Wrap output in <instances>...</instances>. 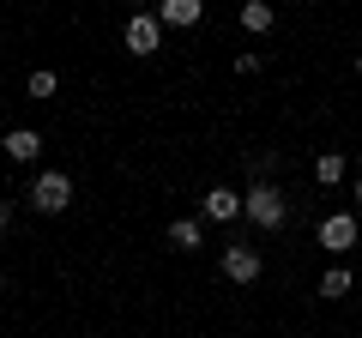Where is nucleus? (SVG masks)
<instances>
[{"label":"nucleus","instance_id":"obj_6","mask_svg":"<svg viewBox=\"0 0 362 338\" xmlns=\"http://www.w3.org/2000/svg\"><path fill=\"white\" fill-rule=\"evenodd\" d=\"M6 157H13V163H37L42 157V133L37 127H13L6 133Z\"/></svg>","mask_w":362,"mask_h":338},{"label":"nucleus","instance_id":"obj_17","mask_svg":"<svg viewBox=\"0 0 362 338\" xmlns=\"http://www.w3.org/2000/svg\"><path fill=\"white\" fill-rule=\"evenodd\" d=\"M356 73H362V54H356Z\"/></svg>","mask_w":362,"mask_h":338},{"label":"nucleus","instance_id":"obj_3","mask_svg":"<svg viewBox=\"0 0 362 338\" xmlns=\"http://www.w3.org/2000/svg\"><path fill=\"white\" fill-rule=\"evenodd\" d=\"M356 242H362V230H356V218H350V211L320 218V247H326V254H350Z\"/></svg>","mask_w":362,"mask_h":338},{"label":"nucleus","instance_id":"obj_10","mask_svg":"<svg viewBox=\"0 0 362 338\" xmlns=\"http://www.w3.org/2000/svg\"><path fill=\"white\" fill-rule=\"evenodd\" d=\"M272 25H278V13H272L266 0H247V6H242V30H254V37H259V30H272Z\"/></svg>","mask_w":362,"mask_h":338},{"label":"nucleus","instance_id":"obj_11","mask_svg":"<svg viewBox=\"0 0 362 338\" xmlns=\"http://www.w3.org/2000/svg\"><path fill=\"white\" fill-rule=\"evenodd\" d=\"M320 296H326V302H338V296H350V272H344V266H332V272L320 278Z\"/></svg>","mask_w":362,"mask_h":338},{"label":"nucleus","instance_id":"obj_9","mask_svg":"<svg viewBox=\"0 0 362 338\" xmlns=\"http://www.w3.org/2000/svg\"><path fill=\"white\" fill-rule=\"evenodd\" d=\"M199 242H206V230H199L194 218H175V223H169V247H181V254H194Z\"/></svg>","mask_w":362,"mask_h":338},{"label":"nucleus","instance_id":"obj_1","mask_svg":"<svg viewBox=\"0 0 362 338\" xmlns=\"http://www.w3.org/2000/svg\"><path fill=\"white\" fill-rule=\"evenodd\" d=\"M242 218H254V230H284L290 206H284V194H278L272 182H254L242 194Z\"/></svg>","mask_w":362,"mask_h":338},{"label":"nucleus","instance_id":"obj_4","mask_svg":"<svg viewBox=\"0 0 362 338\" xmlns=\"http://www.w3.org/2000/svg\"><path fill=\"white\" fill-rule=\"evenodd\" d=\"M266 272V260H259V247H223V278H230V284H254V278Z\"/></svg>","mask_w":362,"mask_h":338},{"label":"nucleus","instance_id":"obj_14","mask_svg":"<svg viewBox=\"0 0 362 338\" xmlns=\"http://www.w3.org/2000/svg\"><path fill=\"white\" fill-rule=\"evenodd\" d=\"M6 223H13V206H6V199H0V230H6Z\"/></svg>","mask_w":362,"mask_h":338},{"label":"nucleus","instance_id":"obj_16","mask_svg":"<svg viewBox=\"0 0 362 338\" xmlns=\"http://www.w3.org/2000/svg\"><path fill=\"white\" fill-rule=\"evenodd\" d=\"M0 290H6V272H0Z\"/></svg>","mask_w":362,"mask_h":338},{"label":"nucleus","instance_id":"obj_15","mask_svg":"<svg viewBox=\"0 0 362 338\" xmlns=\"http://www.w3.org/2000/svg\"><path fill=\"white\" fill-rule=\"evenodd\" d=\"M356 206H362V182H356Z\"/></svg>","mask_w":362,"mask_h":338},{"label":"nucleus","instance_id":"obj_13","mask_svg":"<svg viewBox=\"0 0 362 338\" xmlns=\"http://www.w3.org/2000/svg\"><path fill=\"white\" fill-rule=\"evenodd\" d=\"M30 97H54V73H30Z\"/></svg>","mask_w":362,"mask_h":338},{"label":"nucleus","instance_id":"obj_7","mask_svg":"<svg viewBox=\"0 0 362 338\" xmlns=\"http://www.w3.org/2000/svg\"><path fill=\"white\" fill-rule=\"evenodd\" d=\"M206 218L211 223H235L242 218V194H235V187H211L206 194Z\"/></svg>","mask_w":362,"mask_h":338},{"label":"nucleus","instance_id":"obj_2","mask_svg":"<svg viewBox=\"0 0 362 338\" xmlns=\"http://www.w3.org/2000/svg\"><path fill=\"white\" fill-rule=\"evenodd\" d=\"M30 206L49 211V218H54V211H66V206H73V182H66L61 169H42L37 182H30Z\"/></svg>","mask_w":362,"mask_h":338},{"label":"nucleus","instance_id":"obj_5","mask_svg":"<svg viewBox=\"0 0 362 338\" xmlns=\"http://www.w3.org/2000/svg\"><path fill=\"white\" fill-rule=\"evenodd\" d=\"M127 54H157V42H163V25H157V13H139V18H127Z\"/></svg>","mask_w":362,"mask_h":338},{"label":"nucleus","instance_id":"obj_8","mask_svg":"<svg viewBox=\"0 0 362 338\" xmlns=\"http://www.w3.org/2000/svg\"><path fill=\"white\" fill-rule=\"evenodd\" d=\"M199 18H206V6H199V0H163V6H157V25H199Z\"/></svg>","mask_w":362,"mask_h":338},{"label":"nucleus","instance_id":"obj_12","mask_svg":"<svg viewBox=\"0 0 362 338\" xmlns=\"http://www.w3.org/2000/svg\"><path fill=\"white\" fill-rule=\"evenodd\" d=\"M314 182H326V187H332V182H344V157H338V151H326L320 163H314Z\"/></svg>","mask_w":362,"mask_h":338}]
</instances>
